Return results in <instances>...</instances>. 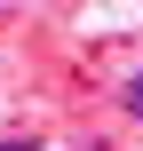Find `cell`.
<instances>
[{
	"instance_id": "1",
	"label": "cell",
	"mask_w": 143,
	"mask_h": 151,
	"mask_svg": "<svg viewBox=\"0 0 143 151\" xmlns=\"http://www.w3.org/2000/svg\"><path fill=\"white\" fill-rule=\"evenodd\" d=\"M119 104H127V111H135V119H143V72H135V80H127V88H119Z\"/></svg>"
},
{
	"instance_id": "2",
	"label": "cell",
	"mask_w": 143,
	"mask_h": 151,
	"mask_svg": "<svg viewBox=\"0 0 143 151\" xmlns=\"http://www.w3.org/2000/svg\"><path fill=\"white\" fill-rule=\"evenodd\" d=\"M0 151H40V135H0Z\"/></svg>"
}]
</instances>
